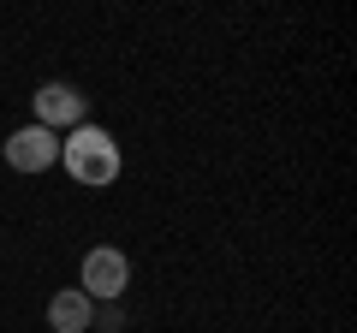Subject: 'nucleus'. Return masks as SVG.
Wrapping results in <instances>:
<instances>
[{"label": "nucleus", "instance_id": "obj_5", "mask_svg": "<svg viewBox=\"0 0 357 333\" xmlns=\"http://www.w3.org/2000/svg\"><path fill=\"white\" fill-rule=\"evenodd\" d=\"M89 321H96V304L77 286H66V292L48 297V327L54 333H89Z\"/></svg>", "mask_w": 357, "mask_h": 333}, {"label": "nucleus", "instance_id": "obj_3", "mask_svg": "<svg viewBox=\"0 0 357 333\" xmlns=\"http://www.w3.org/2000/svg\"><path fill=\"white\" fill-rule=\"evenodd\" d=\"M30 107H36V119H30V125H48L54 137H60V131H77V125H89V95L77 90V84H66V77L42 84V90L30 95Z\"/></svg>", "mask_w": 357, "mask_h": 333}, {"label": "nucleus", "instance_id": "obj_2", "mask_svg": "<svg viewBox=\"0 0 357 333\" xmlns=\"http://www.w3.org/2000/svg\"><path fill=\"white\" fill-rule=\"evenodd\" d=\"M131 286V262L126 250H114V244H96V250H84V268H77V292L89 297V304H119Z\"/></svg>", "mask_w": 357, "mask_h": 333}, {"label": "nucleus", "instance_id": "obj_4", "mask_svg": "<svg viewBox=\"0 0 357 333\" xmlns=\"http://www.w3.org/2000/svg\"><path fill=\"white\" fill-rule=\"evenodd\" d=\"M54 161H60V137L48 125H18L6 137V166H18V173H48Z\"/></svg>", "mask_w": 357, "mask_h": 333}, {"label": "nucleus", "instance_id": "obj_1", "mask_svg": "<svg viewBox=\"0 0 357 333\" xmlns=\"http://www.w3.org/2000/svg\"><path fill=\"white\" fill-rule=\"evenodd\" d=\"M60 166L84 185V191H102V185L119 179V143L107 137L102 125H77V131L60 137Z\"/></svg>", "mask_w": 357, "mask_h": 333}, {"label": "nucleus", "instance_id": "obj_6", "mask_svg": "<svg viewBox=\"0 0 357 333\" xmlns=\"http://www.w3.org/2000/svg\"><path fill=\"white\" fill-rule=\"evenodd\" d=\"M96 327H102V333H119V327H126V309H119V304H96V321H89V333H96Z\"/></svg>", "mask_w": 357, "mask_h": 333}]
</instances>
